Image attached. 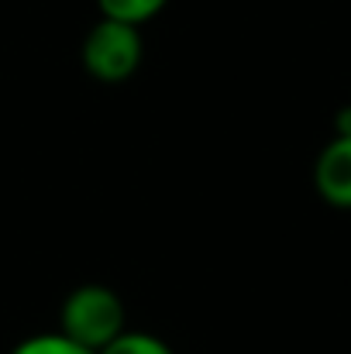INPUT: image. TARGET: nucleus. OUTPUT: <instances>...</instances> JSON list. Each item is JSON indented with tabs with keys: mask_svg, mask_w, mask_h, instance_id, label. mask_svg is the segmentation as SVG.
I'll return each instance as SVG.
<instances>
[{
	"mask_svg": "<svg viewBox=\"0 0 351 354\" xmlns=\"http://www.w3.org/2000/svg\"><path fill=\"white\" fill-rule=\"evenodd\" d=\"M169 0H97L100 7V17H114V21H124V24H145L152 21Z\"/></svg>",
	"mask_w": 351,
	"mask_h": 354,
	"instance_id": "nucleus-5",
	"label": "nucleus"
},
{
	"mask_svg": "<svg viewBox=\"0 0 351 354\" xmlns=\"http://www.w3.org/2000/svg\"><path fill=\"white\" fill-rule=\"evenodd\" d=\"M314 189L327 207L351 210V131H338L321 148L314 162Z\"/></svg>",
	"mask_w": 351,
	"mask_h": 354,
	"instance_id": "nucleus-3",
	"label": "nucleus"
},
{
	"mask_svg": "<svg viewBox=\"0 0 351 354\" xmlns=\"http://www.w3.org/2000/svg\"><path fill=\"white\" fill-rule=\"evenodd\" d=\"M141 31L114 17H100L83 41V66L97 83H127L141 66Z\"/></svg>",
	"mask_w": 351,
	"mask_h": 354,
	"instance_id": "nucleus-2",
	"label": "nucleus"
},
{
	"mask_svg": "<svg viewBox=\"0 0 351 354\" xmlns=\"http://www.w3.org/2000/svg\"><path fill=\"white\" fill-rule=\"evenodd\" d=\"M97 354H172V348L148 330H120L114 341L107 348H100Z\"/></svg>",
	"mask_w": 351,
	"mask_h": 354,
	"instance_id": "nucleus-6",
	"label": "nucleus"
},
{
	"mask_svg": "<svg viewBox=\"0 0 351 354\" xmlns=\"http://www.w3.org/2000/svg\"><path fill=\"white\" fill-rule=\"evenodd\" d=\"M10 354H97L83 344H76L73 337H66L62 330H45V334H31L24 341H17Z\"/></svg>",
	"mask_w": 351,
	"mask_h": 354,
	"instance_id": "nucleus-4",
	"label": "nucleus"
},
{
	"mask_svg": "<svg viewBox=\"0 0 351 354\" xmlns=\"http://www.w3.org/2000/svg\"><path fill=\"white\" fill-rule=\"evenodd\" d=\"M338 131H351V104L341 111V118H338Z\"/></svg>",
	"mask_w": 351,
	"mask_h": 354,
	"instance_id": "nucleus-7",
	"label": "nucleus"
},
{
	"mask_svg": "<svg viewBox=\"0 0 351 354\" xmlns=\"http://www.w3.org/2000/svg\"><path fill=\"white\" fill-rule=\"evenodd\" d=\"M59 330L66 337H73L76 344H83L90 351H100L120 330H127L124 303L111 286L87 282V286H80L66 296V303L59 310Z\"/></svg>",
	"mask_w": 351,
	"mask_h": 354,
	"instance_id": "nucleus-1",
	"label": "nucleus"
}]
</instances>
